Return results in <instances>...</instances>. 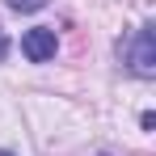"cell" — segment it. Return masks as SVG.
Instances as JSON below:
<instances>
[{"label": "cell", "instance_id": "1", "mask_svg": "<svg viewBox=\"0 0 156 156\" xmlns=\"http://www.w3.org/2000/svg\"><path fill=\"white\" fill-rule=\"evenodd\" d=\"M127 63L135 76L152 80L156 76V47H152V26H139L135 30V38L127 42Z\"/></svg>", "mask_w": 156, "mask_h": 156}, {"label": "cell", "instance_id": "2", "mask_svg": "<svg viewBox=\"0 0 156 156\" xmlns=\"http://www.w3.org/2000/svg\"><path fill=\"white\" fill-rule=\"evenodd\" d=\"M55 47H59V38H55V30L47 26H34L21 34V51H26L30 63H47V59H55Z\"/></svg>", "mask_w": 156, "mask_h": 156}, {"label": "cell", "instance_id": "3", "mask_svg": "<svg viewBox=\"0 0 156 156\" xmlns=\"http://www.w3.org/2000/svg\"><path fill=\"white\" fill-rule=\"evenodd\" d=\"M9 9L13 13H38V9H47V0H9Z\"/></svg>", "mask_w": 156, "mask_h": 156}, {"label": "cell", "instance_id": "4", "mask_svg": "<svg viewBox=\"0 0 156 156\" xmlns=\"http://www.w3.org/2000/svg\"><path fill=\"white\" fill-rule=\"evenodd\" d=\"M9 55V38H4V30H0V59Z\"/></svg>", "mask_w": 156, "mask_h": 156}, {"label": "cell", "instance_id": "5", "mask_svg": "<svg viewBox=\"0 0 156 156\" xmlns=\"http://www.w3.org/2000/svg\"><path fill=\"white\" fill-rule=\"evenodd\" d=\"M0 156H13V152H0Z\"/></svg>", "mask_w": 156, "mask_h": 156}]
</instances>
